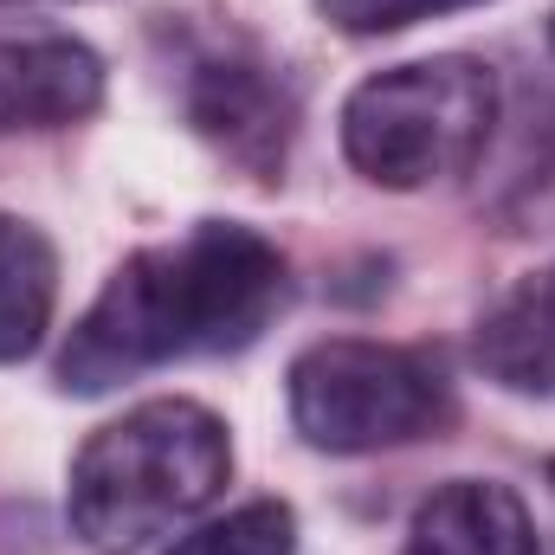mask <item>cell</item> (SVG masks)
<instances>
[{
	"mask_svg": "<svg viewBox=\"0 0 555 555\" xmlns=\"http://www.w3.org/2000/svg\"><path fill=\"white\" fill-rule=\"evenodd\" d=\"M291 291V266L266 233L201 220L168 246L130 253L59 349L65 395H111L162 362L233 356L266 336Z\"/></svg>",
	"mask_w": 555,
	"mask_h": 555,
	"instance_id": "6da1fadb",
	"label": "cell"
},
{
	"mask_svg": "<svg viewBox=\"0 0 555 555\" xmlns=\"http://www.w3.org/2000/svg\"><path fill=\"white\" fill-rule=\"evenodd\" d=\"M408 555H543L524 498L498 478H452L414 511Z\"/></svg>",
	"mask_w": 555,
	"mask_h": 555,
	"instance_id": "52a82bcc",
	"label": "cell"
},
{
	"mask_svg": "<svg viewBox=\"0 0 555 555\" xmlns=\"http://www.w3.org/2000/svg\"><path fill=\"white\" fill-rule=\"evenodd\" d=\"M188 117H194V130L214 149H227L246 175L278 181L284 149L297 137V91H291V78L278 72L272 59L227 46V52L194 59V72H188Z\"/></svg>",
	"mask_w": 555,
	"mask_h": 555,
	"instance_id": "5b68a950",
	"label": "cell"
},
{
	"mask_svg": "<svg viewBox=\"0 0 555 555\" xmlns=\"http://www.w3.org/2000/svg\"><path fill=\"white\" fill-rule=\"evenodd\" d=\"M478 369L504 388V395H530V401H555V266L550 272L517 278L472 336Z\"/></svg>",
	"mask_w": 555,
	"mask_h": 555,
	"instance_id": "ba28073f",
	"label": "cell"
},
{
	"mask_svg": "<svg viewBox=\"0 0 555 555\" xmlns=\"http://www.w3.org/2000/svg\"><path fill=\"white\" fill-rule=\"evenodd\" d=\"M452 382L426 349L330 336L291 362V426L317 452H382L452 426Z\"/></svg>",
	"mask_w": 555,
	"mask_h": 555,
	"instance_id": "277c9868",
	"label": "cell"
},
{
	"mask_svg": "<svg viewBox=\"0 0 555 555\" xmlns=\"http://www.w3.org/2000/svg\"><path fill=\"white\" fill-rule=\"evenodd\" d=\"M498 124V78L478 59H414L375 72L343 104V155L375 188H433L465 175Z\"/></svg>",
	"mask_w": 555,
	"mask_h": 555,
	"instance_id": "3957f363",
	"label": "cell"
},
{
	"mask_svg": "<svg viewBox=\"0 0 555 555\" xmlns=\"http://www.w3.org/2000/svg\"><path fill=\"white\" fill-rule=\"evenodd\" d=\"M104 104V59L85 39H0V130H65Z\"/></svg>",
	"mask_w": 555,
	"mask_h": 555,
	"instance_id": "8992f818",
	"label": "cell"
},
{
	"mask_svg": "<svg viewBox=\"0 0 555 555\" xmlns=\"http://www.w3.org/2000/svg\"><path fill=\"white\" fill-rule=\"evenodd\" d=\"M233 478V439L201 401H142L98 426L72 459V530L98 555H137L194 511H207Z\"/></svg>",
	"mask_w": 555,
	"mask_h": 555,
	"instance_id": "7a4b0ae2",
	"label": "cell"
},
{
	"mask_svg": "<svg viewBox=\"0 0 555 555\" xmlns=\"http://www.w3.org/2000/svg\"><path fill=\"white\" fill-rule=\"evenodd\" d=\"M52 304H59V253H52V240L33 220L0 214V362H26L46 343Z\"/></svg>",
	"mask_w": 555,
	"mask_h": 555,
	"instance_id": "9c48e42d",
	"label": "cell"
},
{
	"mask_svg": "<svg viewBox=\"0 0 555 555\" xmlns=\"http://www.w3.org/2000/svg\"><path fill=\"white\" fill-rule=\"evenodd\" d=\"M168 555H297V511L278 498H259L220 524H201Z\"/></svg>",
	"mask_w": 555,
	"mask_h": 555,
	"instance_id": "30bf717a",
	"label": "cell"
},
{
	"mask_svg": "<svg viewBox=\"0 0 555 555\" xmlns=\"http://www.w3.org/2000/svg\"><path fill=\"white\" fill-rule=\"evenodd\" d=\"M550 46H555V20H550Z\"/></svg>",
	"mask_w": 555,
	"mask_h": 555,
	"instance_id": "7c38bea8",
	"label": "cell"
},
{
	"mask_svg": "<svg viewBox=\"0 0 555 555\" xmlns=\"http://www.w3.org/2000/svg\"><path fill=\"white\" fill-rule=\"evenodd\" d=\"M459 7H485V0H317V13L343 33H401V26L459 13Z\"/></svg>",
	"mask_w": 555,
	"mask_h": 555,
	"instance_id": "8fae6325",
	"label": "cell"
}]
</instances>
